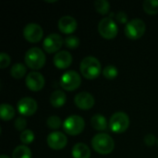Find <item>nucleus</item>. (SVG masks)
<instances>
[{"label":"nucleus","instance_id":"17","mask_svg":"<svg viewBox=\"0 0 158 158\" xmlns=\"http://www.w3.org/2000/svg\"><path fill=\"white\" fill-rule=\"evenodd\" d=\"M72 156L73 158H90L91 150L87 144L78 143L72 148Z\"/></svg>","mask_w":158,"mask_h":158},{"label":"nucleus","instance_id":"20","mask_svg":"<svg viewBox=\"0 0 158 158\" xmlns=\"http://www.w3.org/2000/svg\"><path fill=\"white\" fill-rule=\"evenodd\" d=\"M91 124H92L93 128L97 130V131H104L106 129V126H107V122H106V118L100 114H96L92 118Z\"/></svg>","mask_w":158,"mask_h":158},{"label":"nucleus","instance_id":"11","mask_svg":"<svg viewBox=\"0 0 158 158\" xmlns=\"http://www.w3.org/2000/svg\"><path fill=\"white\" fill-rule=\"evenodd\" d=\"M18 111L22 116H31L38 108L37 102L31 97H23L17 104Z\"/></svg>","mask_w":158,"mask_h":158},{"label":"nucleus","instance_id":"14","mask_svg":"<svg viewBox=\"0 0 158 158\" xmlns=\"http://www.w3.org/2000/svg\"><path fill=\"white\" fill-rule=\"evenodd\" d=\"M74 103L79 108L83 110H88L94 106V98L91 94L87 92H81L76 94L74 98Z\"/></svg>","mask_w":158,"mask_h":158},{"label":"nucleus","instance_id":"7","mask_svg":"<svg viewBox=\"0 0 158 158\" xmlns=\"http://www.w3.org/2000/svg\"><path fill=\"white\" fill-rule=\"evenodd\" d=\"M98 31L102 37L106 39H113L118 32V27L112 18L106 17L100 20L98 24Z\"/></svg>","mask_w":158,"mask_h":158},{"label":"nucleus","instance_id":"27","mask_svg":"<svg viewBox=\"0 0 158 158\" xmlns=\"http://www.w3.org/2000/svg\"><path fill=\"white\" fill-rule=\"evenodd\" d=\"M61 119L57 116H51L46 120V125L51 130H57L61 127Z\"/></svg>","mask_w":158,"mask_h":158},{"label":"nucleus","instance_id":"12","mask_svg":"<svg viewBox=\"0 0 158 158\" xmlns=\"http://www.w3.org/2000/svg\"><path fill=\"white\" fill-rule=\"evenodd\" d=\"M45 81L44 76L37 71L30 72L26 77V85L27 87L33 92L41 91L44 86Z\"/></svg>","mask_w":158,"mask_h":158},{"label":"nucleus","instance_id":"29","mask_svg":"<svg viewBox=\"0 0 158 158\" xmlns=\"http://www.w3.org/2000/svg\"><path fill=\"white\" fill-rule=\"evenodd\" d=\"M14 127L19 131H25V128L27 127V120L23 117H19L16 118L14 122Z\"/></svg>","mask_w":158,"mask_h":158},{"label":"nucleus","instance_id":"34","mask_svg":"<svg viewBox=\"0 0 158 158\" xmlns=\"http://www.w3.org/2000/svg\"><path fill=\"white\" fill-rule=\"evenodd\" d=\"M157 144H158V141H157Z\"/></svg>","mask_w":158,"mask_h":158},{"label":"nucleus","instance_id":"13","mask_svg":"<svg viewBox=\"0 0 158 158\" xmlns=\"http://www.w3.org/2000/svg\"><path fill=\"white\" fill-rule=\"evenodd\" d=\"M67 143L68 138L61 131H54L47 136V144L54 150H61L65 148Z\"/></svg>","mask_w":158,"mask_h":158},{"label":"nucleus","instance_id":"5","mask_svg":"<svg viewBox=\"0 0 158 158\" xmlns=\"http://www.w3.org/2000/svg\"><path fill=\"white\" fill-rule=\"evenodd\" d=\"M84 127V119L78 115H71L68 117L63 122V129L69 135H79L82 132Z\"/></svg>","mask_w":158,"mask_h":158},{"label":"nucleus","instance_id":"25","mask_svg":"<svg viewBox=\"0 0 158 158\" xmlns=\"http://www.w3.org/2000/svg\"><path fill=\"white\" fill-rule=\"evenodd\" d=\"M118 70L114 65H108L103 70V75L108 80L115 79L118 76Z\"/></svg>","mask_w":158,"mask_h":158},{"label":"nucleus","instance_id":"32","mask_svg":"<svg viewBox=\"0 0 158 158\" xmlns=\"http://www.w3.org/2000/svg\"><path fill=\"white\" fill-rule=\"evenodd\" d=\"M156 136H155L154 134H152V133L147 134V135L145 136V138H144V143H145V144L148 145V146H153V145L156 143Z\"/></svg>","mask_w":158,"mask_h":158},{"label":"nucleus","instance_id":"31","mask_svg":"<svg viewBox=\"0 0 158 158\" xmlns=\"http://www.w3.org/2000/svg\"><path fill=\"white\" fill-rule=\"evenodd\" d=\"M116 19L119 22V23H122V24H124V23H128L129 21H128V16H127V14L125 13V12H123V11H120V12H118V13H117V15H116Z\"/></svg>","mask_w":158,"mask_h":158},{"label":"nucleus","instance_id":"15","mask_svg":"<svg viewBox=\"0 0 158 158\" xmlns=\"http://www.w3.org/2000/svg\"><path fill=\"white\" fill-rule=\"evenodd\" d=\"M72 63V56L69 52L62 50L57 52L54 56V64L59 69L69 68Z\"/></svg>","mask_w":158,"mask_h":158},{"label":"nucleus","instance_id":"23","mask_svg":"<svg viewBox=\"0 0 158 158\" xmlns=\"http://www.w3.org/2000/svg\"><path fill=\"white\" fill-rule=\"evenodd\" d=\"M143 9L149 15L158 13V0H145L143 4Z\"/></svg>","mask_w":158,"mask_h":158},{"label":"nucleus","instance_id":"24","mask_svg":"<svg viewBox=\"0 0 158 158\" xmlns=\"http://www.w3.org/2000/svg\"><path fill=\"white\" fill-rule=\"evenodd\" d=\"M94 7L97 12L102 15H106L110 10V4L107 0H96L94 2Z\"/></svg>","mask_w":158,"mask_h":158},{"label":"nucleus","instance_id":"1","mask_svg":"<svg viewBox=\"0 0 158 158\" xmlns=\"http://www.w3.org/2000/svg\"><path fill=\"white\" fill-rule=\"evenodd\" d=\"M80 69L82 76L89 80L96 79L102 72V66L100 61L92 56L84 57L80 65Z\"/></svg>","mask_w":158,"mask_h":158},{"label":"nucleus","instance_id":"18","mask_svg":"<svg viewBox=\"0 0 158 158\" xmlns=\"http://www.w3.org/2000/svg\"><path fill=\"white\" fill-rule=\"evenodd\" d=\"M67 100L66 94L61 90H56L50 96V104L54 107H61L65 105Z\"/></svg>","mask_w":158,"mask_h":158},{"label":"nucleus","instance_id":"16","mask_svg":"<svg viewBox=\"0 0 158 158\" xmlns=\"http://www.w3.org/2000/svg\"><path fill=\"white\" fill-rule=\"evenodd\" d=\"M58 28L63 33L70 34L77 29V20L71 16H63L58 20Z\"/></svg>","mask_w":158,"mask_h":158},{"label":"nucleus","instance_id":"10","mask_svg":"<svg viewBox=\"0 0 158 158\" xmlns=\"http://www.w3.org/2000/svg\"><path fill=\"white\" fill-rule=\"evenodd\" d=\"M63 42H64L63 38L60 34L51 33L44 38V43H43V47L44 51L49 54L55 53V52H57L61 48Z\"/></svg>","mask_w":158,"mask_h":158},{"label":"nucleus","instance_id":"28","mask_svg":"<svg viewBox=\"0 0 158 158\" xmlns=\"http://www.w3.org/2000/svg\"><path fill=\"white\" fill-rule=\"evenodd\" d=\"M20 141L24 144H30L34 140V133L31 130H25L20 134Z\"/></svg>","mask_w":158,"mask_h":158},{"label":"nucleus","instance_id":"33","mask_svg":"<svg viewBox=\"0 0 158 158\" xmlns=\"http://www.w3.org/2000/svg\"><path fill=\"white\" fill-rule=\"evenodd\" d=\"M0 158H9L7 156H6V155H1L0 156Z\"/></svg>","mask_w":158,"mask_h":158},{"label":"nucleus","instance_id":"4","mask_svg":"<svg viewBox=\"0 0 158 158\" xmlns=\"http://www.w3.org/2000/svg\"><path fill=\"white\" fill-rule=\"evenodd\" d=\"M129 126H130V118L125 112L122 111L116 112L111 116L109 119V127L114 133H122L126 131Z\"/></svg>","mask_w":158,"mask_h":158},{"label":"nucleus","instance_id":"3","mask_svg":"<svg viewBox=\"0 0 158 158\" xmlns=\"http://www.w3.org/2000/svg\"><path fill=\"white\" fill-rule=\"evenodd\" d=\"M26 65L31 69H40L45 64V55L39 47L30 48L24 56Z\"/></svg>","mask_w":158,"mask_h":158},{"label":"nucleus","instance_id":"19","mask_svg":"<svg viewBox=\"0 0 158 158\" xmlns=\"http://www.w3.org/2000/svg\"><path fill=\"white\" fill-rule=\"evenodd\" d=\"M0 115L3 120H10L15 117V109L11 105L3 103L0 106Z\"/></svg>","mask_w":158,"mask_h":158},{"label":"nucleus","instance_id":"6","mask_svg":"<svg viewBox=\"0 0 158 158\" xmlns=\"http://www.w3.org/2000/svg\"><path fill=\"white\" fill-rule=\"evenodd\" d=\"M146 25L141 19H133L130 20L125 27V34L131 40L140 39L145 32Z\"/></svg>","mask_w":158,"mask_h":158},{"label":"nucleus","instance_id":"21","mask_svg":"<svg viewBox=\"0 0 158 158\" xmlns=\"http://www.w3.org/2000/svg\"><path fill=\"white\" fill-rule=\"evenodd\" d=\"M12 157L31 158V151L26 145H19L14 149V151L12 153Z\"/></svg>","mask_w":158,"mask_h":158},{"label":"nucleus","instance_id":"9","mask_svg":"<svg viewBox=\"0 0 158 158\" xmlns=\"http://www.w3.org/2000/svg\"><path fill=\"white\" fill-rule=\"evenodd\" d=\"M44 35V31L42 27L34 22L28 23L23 29V36L30 43L39 42Z\"/></svg>","mask_w":158,"mask_h":158},{"label":"nucleus","instance_id":"30","mask_svg":"<svg viewBox=\"0 0 158 158\" xmlns=\"http://www.w3.org/2000/svg\"><path fill=\"white\" fill-rule=\"evenodd\" d=\"M10 56L5 53V52H2L0 54V68L1 69H5L6 68L9 64H10Z\"/></svg>","mask_w":158,"mask_h":158},{"label":"nucleus","instance_id":"22","mask_svg":"<svg viewBox=\"0 0 158 158\" xmlns=\"http://www.w3.org/2000/svg\"><path fill=\"white\" fill-rule=\"evenodd\" d=\"M26 72H27V69L21 63H16V64H14L11 67V69H10V74L15 79H20V78H22L26 74Z\"/></svg>","mask_w":158,"mask_h":158},{"label":"nucleus","instance_id":"8","mask_svg":"<svg viewBox=\"0 0 158 158\" xmlns=\"http://www.w3.org/2000/svg\"><path fill=\"white\" fill-rule=\"evenodd\" d=\"M81 83V79L80 74L75 70L66 71L60 79V85L66 91H74L80 87Z\"/></svg>","mask_w":158,"mask_h":158},{"label":"nucleus","instance_id":"2","mask_svg":"<svg viewBox=\"0 0 158 158\" xmlns=\"http://www.w3.org/2000/svg\"><path fill=\"white\" fill-rule=\"evenodd\" d=\"M92 146L94 151L101 155H108L115 148L112 137L106 133H98L92 140Z\"/></svg>","mask_w":158,"mask_h":158},{"label":"nucleus","instance_id":"26","mask_svg":"<svg viewBox=\"0 0 158 158\" xmlns=\"http://www.w3.org/2000/svg\"><path fill=\"white\" fill-rule=\"evenodd\" d=\"M65 45L69 49H75L80 45V39L75 35H69L64 40Z\"/></svg>","mask_w":158,"mask_h":158}]
</instances>
